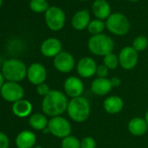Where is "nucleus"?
Masks as SVG:
<instances>
[{
	"instance_id": "1",
	"label": "nucleus",
	"mask_w": 148,
	"mask_h": 148,
	"mask_svg": "<svg viewBox=\"0 0 148 148\" xmlns=\"http://www.w3.org/2000/svg\"><path fill=\"white\" fill-rule=\"evenodd\" d=\"M68 99L64 92L58 90H51L42 101L43 112L51 118L62 115L67 111Z\"/></svg>"
},
{
	"instance_id": "2",
	"label": "nucleus",
	"mask_w": 148,
	"mask_h": 148,
	"mask_svg": "<svg viewBox=\"0 0 148 148\" xmlns=\"http://www.w3.org/2000/svg\"><path fill=\"white\" fill-rule=\"evenodd\" d=\"M27 69L23 61L17 58H11L4 62L1 72L8 82L18 83L26 77Z\"/></svg>"
},
{
	"instance_id": "3",
	"label": "nucleus",
	"mask_w": 148,
	"mask_h": 148,
	"mask_svg": "<svg viewBox=\"0 0 148 148\" xmlns=\"http://www.w3.org/2000/svg\"><path fill=\"white\" fill-rule=\"evenodd\" d=\"M91 112V106L87 99L85 97H78L71 99L67 106V113L71 119L81 123L86 121Z\"/></svg>"
},
{
	"instance_id": "4",
	"label": "nucleus",
	"mask_w": 148,
	"mask_h": 148,
	"mask_svg": "<svg viewBox=\"0 0 148 148\" xmlns=\"http://www.w3.org/2000/svg\"><path fill=\"white\" fill-rule=\"evenodd\" d=\"M88 48L92 53L98 56H106L112 52L114 42L112 38L106 34L92 36L88 42Z\"/></svg>"
},
{
	"instance_id": "5",
	"label": "nucleus",
	"mask_w": 148,
	"mask_h": 148,
	"mask_svg": "<svg viewBox=\"0 0 148 148\" xmlns=\"http://www.w3.org/2000/svg\"><path fill=\"white\" fill-rule=\"evenodd\" d=\"M106 25L112 33L119 36L126 34L130 29L128 18L121 13H113L110 15L107 18Z\"/></svg>"
},
{
	"instance_id": "6",
	"label": "nucleus",
	"mask_w": 148,
	"mask_h": 148,
	"mask_svg": "<svg viewBox=\"0 0 148 148\" xmlns=\"http://www.w3.org/2000/svg\"><path fill=\"white\" fill-rule=\"evenodd\" d=\"M47 127L49 128L51 134L60 138H64L69 136L71 132V126L70 122L61 116L51 118L49 120Z\"/></svg>"
},
{
	"instance_id": "7",
	"label": "nucleus",
	"mask_w": 148,
	"mask_h": 148,
	"mask_svg": "<svg viewBox=\"0 0 148 148\" xmlns=\"http://www.w3.org/2000/svg\"><path fill=\"white\" fill-rule=\"evenodd\" d=\"M1 97L7 102L15 103L23 99L25 95L24 88L16 82H6L0 91Z\"/></svg>"
},
{
	"instance_id": "8",
	"label": "nucleus",
	"mask_w": 148,
	"mask_h": 148,
	"mask_svg": "<svg viewBox=\"0 0 148 148\" xmlns=\"http://www.w3.org/2000/svg\"><path fill=\"white\" fill-rule=\"evenodd\" d=\"M45 22L47 26L52 31H59L64 27L65 21L64 12L58 7H50L45 12Z\"/></svg>"
},
{
	"instance_id": "9",
	"label": "nucleus",
	"mask_w": 148,
	"mask_h": 148,
	"mask_svg": "<svg viewBox=\"0 0 148 148\" xmlns=\"http://www.w3.org/2000/svg\"><path fill=\"white\" fill-rule=\"evenodd\" d=\"M120 66L125 70H131L136 66L138 60V51L132 46L124 47L119 55Z\"/></svg>"
},
{
	"instance_id": "10",
	"label": "nucleus",
	"mask_w": 148,
	"mask_h": 148,
	"mask_svg": "<svg viewBox=\"0 0 148 148\" xmlns=\"http://www.w3.org/2000/svg\"><path fill=\"white\" fill-rule=\"evenodd\" d=\"M54 67L62 73L71 71L75 66V59L73 56L67 51H61L53 59Z\"/></svg>"
},
{
	"instance_id": "11",
	"label": "nucleus",
	"mask_w": 148,
	"mask_h": 148,
	"mask_svg": "<svg viewBox=\"0 0 148 148\" xmlns=\"http://www.w3.org/2000/svg\"><path fill=\"white\" fill-rule=\"evenodd\" d=\"M26 77L32 85L38 86L43 84L47 77L46 69L40 63H33L27 69Z\"/></svg>"
},
{
	"instance_id": "12",
	"label": "nucleus",
	"mask_w": 148,
	"mask_h": 148,
	"mask_svg": "<svg viewBox=\"0 0 148 148\" xmlns=\"http://www.w3.org/2000/svg\"><path fill=\"white\" fill-rule=\"evenodd\" d=\"M64 90L66 95L71 99L80 97L84 92V84L82 80L75 76L67 78L64 83Z\"/></svg>"
},
{
	"instance_id": "13",
	"label": "nucleus",
	"mask_w": 148,
	"mask_h": 148,
	"mask_svg": "<svg viewBox=\"0 0 148 148\" xmlns=\"http://www.w3.org/2000/svg\"><path fill=\"white\" fill-rule=\"evenodd\" d=\"M97 67L98 65L93 58L85 57L79 61L77 64V72L80 77L89 79L96 74Z\"/></svg>"
},
{
	"instance_id": "14",
	"label": "nucleus",
	"mask_w": 148,
	"mask_h": 148,
	"mask_svg": "<svg viewBox=\"0 0 148 148\" xmlns=\"http://www.w3.org/2000/svg\"><path fill=\"white\" fill-rule=\"evenodd\" d=\"M40 51L45 57L55 58L58 54H59L62 51L61 42L55 38H47L42 43Z\"/></svg>"
},
{
	"instance_id": "15",
	"label": "nucleus",
	"mask_w": 148,
	"mask_h": 148,
	"mask_svg": "<svg viewBox=\"0 0 148 148\" xmlns=\"http://www.w3.org/2000/svg\"><path fill=\"white\" fill-rule=\"evenodd\" d=\"M36 135L29 130L20 132L15 139V144L18 148H33L36 144Z\"/></svg>"
},
{
	"instance_id": "16",
	"label": "nucleus",
	"mask_w": 148,
	"mask_h": 148,
	"mask_svg": "<svg viewBox=\"0 0 148 148\" xmlns=\"http://www.w3.org/2000/svg\"><path fill=\"white\" fill-rule=\"evenodd\" d=\"M92 92L98 96H104L110 92L112 88L111 80L107 78H97L91 86Z\"/></svg>"
},
{
	"instance_id": "17",
	"label": "nucleus",
	"mask_w": 148,
	"mask_h": 148,
	"mask_svg": "<svg viewBox=\"0 0 148 148\" xmlns=\"http://www.w3.org/2000/svg\"><path fill=\"white\" fill-rule=\"evenodd\" d=\"M147 123L143 118H133L128 123V130L133 136H143L147 132Z\"/></svg>"
},
{
	"instance_id": "18",
	"label": "nucleus",
	"mask_w": 148,
	"mask_h": 148,
	"mask_svg": "<svg viewBox=\"0 0 148 148\" xmlns=\"http://www.w3.org/2000/svg\"><path fill=\"white\" fill-rule=\"evenodd\" d=\"M103 107L109 114H117L124 107V102L119 96H110L104 100Z\"/></svg>"
},
{
	"instance_id": "19",
	"label": "nucleus",
	"mask_w": 148,
	"mask_h": 148,
	"mask_svg": "<svg viewBox=\"0 0 148 148\" xmlns=\"http://www.w3.org/2000/svg\"><path fill=\"white\" fill-rule=\"evenodd\" d=\"M13 114L18 118H26L31 115L32 112V105L29 100L21 99L13 103L12 106Z\"/></svg>"
},
{
	"instance_id": "20",
	"label": "nucleus",
	"mask_w": 148,
	"mask_h": 148,
	"mask_svg": "<svg viewBox=\"0 0 148 148\" xmlns=\"http://www.w3.org/2000/svg\"><path fill=\"white\" fill-rule=\"evenodd\" d=\"M72 26L76 30H84L86 27H88L90 24V14L87 10H82L78 12L71 21Z\"/></svg>"
},
{
	"instance_id": "21",
	"label": "nucleus",
	"mask_w": 148,
	"mask_h": 148,
	"mask_svg": "<svg viewBox=\"0 0 148 148\" xmlns=\"http://www.w3.org/2000/svg\"><path fill=\"white\" fill-rule=\"evenodd\" d=\"M110 5L106 0H96L92 5V12L98 18H108L110 16Z\"/></svg>"
},
{
	"instance_id": "22",
	"label": "nucleus",
	"mask_w": 148,
	"mask_h": 148,
	"mask_svg": "<svg viewBox=\"0 0 148 148\" xmlns=\"http://www.w3.org/2000/svg\"><path fill=\"white\" fill-rule=\"evenodd\" d=\"M48 119L43 113H34L31 115L29 119V124L31 127L37 131H43L48 126Z\"/></svg>"
},
{
	"instance_id": "23",
	"label": "nucleus",
	"mask_w": 148,
	"mask_h": 148,
	"mask_svg": "<svg viewBox=\"0 0 148 148\" xmlns=\"http://www.w3.org/2000/svg\"><path fill=\"white\" fill-rule=\"evenodd\" d=\"M30 8L34 12L41 13L49 9V5L46 0H31Z\"/></svg>"
},
{
	"instance_id": "24",
	"label": "nucleus",
	"mask_w": 148,
	"mask_h": 148,
	"mask_svg": "<svg viewBox=\"0 0 148 148\" xmlns=\"http://www.w3.org/2000/svg\"><path fill=\"white\" fill-rule=\"evenodd\" d=\"M105 26H106V25L103 21H101L99 19H95V20H92V22H90V24L88 25V31L93 36L99 35V34H101V32L104 31Z\"/></svg>"
},
{
	"instance_id": "25",
	"label": "nucleus",
	"mask_w": 148,
	"mask_h": 148,
	"mask_svg": "<svg viewBox=\"0 0 148 148\" xmlns=\"http://www.w3.org/2000/svg\"><path fill=\"white\" fill-rule=\"evenodd\" d=\"M103 63L109 69V70H114L116 69L119 64V57L114 54V53H109L106 56L104 57L103 59Z\"/></svg>"
},
{
	"instance_id": "26",
	"label": "nucleus",
	"mask_w": 148,
	"mask_h": 148,
	"mask_svg": "<svg viewBox=\"0 0 148 148\" xmlns=\"http://www.w3.org/2000/svg\"><path fill=\"white\" fill-rule=\"evenodd\" d=\"M61 148H81L80 141L76 137L69 135L62 139Z\"/></svg>"
},
{
	"instance_id": "27",
	"label": "nucleus",
	"mask_w": 148,
	"mask_h": 148,
	"mask_svg": "<svg viewBox=\"0 0 148 148\" xmlns=\"http://www.w3.org/2000/svg\"><path fill=\"white\" fill-rule=\"evenodd\" d=\"M148 45V39L145 36L137 37L132 43V47L138 52L144 51Z\"/></svg>"
},
{
	"instance_id": "28",
	"label": "nucleus",
	"mask_w": 148,
	"mask_h": 148,
	"mask_svg": "<svg viewBox=\"0 0 148 148\" xmlns=\"http://www.w3.org/2000/svg\"><path fill=\"white\" fill-rule=\"evenodd\" d=\"M81 148H96V141L92 137H86L80 141Z\"/></svg>"
},
{
	"instance_id": "29",
	"label": "nucleus",
	"mask_w": 148,
	"mask_h": 148,
	"mask_svg": "<svg viewBox=\"0 0 148 148\" xmlns=\"http://www.w3.org/2000/svg\"><path fill=\"white\" fill-rule=\"evenodd\" d=\"M51 90L50 89L49 86L45 83H43V84H40L38 86H37V92L39 96H42V97H45L46 95H48L50 93Z\"/></svg>"
},
{
	"instance_id": "30",
	"label": "nucleus",
	"mask_w": 148,
	"mask_h": 148,
	"mask_svg": "<svg viewBox=\"0 0 148 148\" xmlns=\"http://www.w3.org/2000/svg\"><path fill=\"white\" fill-rule=\"evenodd\" d=\"M108 73H109V69L105 64H101L97 67L96 75L98 76V78H107Z\"/></svg>"
},
{
	"instance_id": "31",
	"label": "nucleus",
	"mask_w": 148,
	"mask_h": 148,
	"mask_svg": "<svg viewBox=\"0 0 148 148\" xmlns=\"http://www.w3.org/2000/svg\"><path fill=\"white\" fill-rule=\"evenodd\" d=\"M10 145V140L8 136L0 131V148H9Z\"/></svg>"
},
{
	"instance_id": "32",
	"label": "nucleus",
	"mask_w": 148,
	"mask_h": 148,
	"mask_svg": "<svg viewBox=\"0 0 148 148\" xmlns=\"http://www.w3.org/2000/svg\"><path fill=\"white\" fill-rule=\"evenodd\" d=\"M110 80H111V83H112V87H118L121 84V80L118 77H112Z\"/></svg>"
},
{
	"instance_id": "33",
	"label": "nucleus",
	"mask_w": 148,
	"mask_h": 148,
	"mask_svg": "<svg viewBox=\"0 0 148 148\" xmlns=\"http://www.w3.org/2000/svg\"><path fill=\"white\" fill-rule=\"evenodd\" d=\"M5 77H4V75L2 74V72L0 71V91H1V89H2V87H3V86L5 85Z\"/></svg>"
},
{
	"instance_id": "34",
	"label": "nucleus",
	"mask_w": 148,
	"mask_h": 148,
	"mask_svg": "<svg viewBox=\"0 0 148 148\" xmlns=\"http://www.w3.org/2000/svg\"><path fill=\"white\" fill-rule=\"evenodd\" d=\"M145 121H146V123H147V125H148V110H147V112H146V113H145Z\"/></svg>"
},
{
	"instance_id": "35",
	"label": "nucleus",
	"mask_w": 148,
	"mask_h": 148,
	"mask_svg": "<svg viewBox=\"0 0 148 148\" xmlns=\"http://www.w3.org/2000/svg\"><path fill=\"white\" fill-rule=\"evenodd\" d=\"M33 148H43L42 146H40V145H37V146H34Z\"/></svg>"
},
{
	"instance_id": "36",
	"label": "nucleus",
	"mask_w": 148,
	"mask_h": 148,
	"mask_svg": "<svg viewBox=\"0 0 148 148\" xmlns=\"http://www.w3.org/2000/svg\"><path fill=\"white\" fill-rule=\"evenodd\" d=\"M2 4H3V0H0V7H1Z\"/></svg>"
},
{
	"instance_id": "37",
	"label": "nucleus",
	"mask_w": 148,
	"mask_h": 148,
	"mask_svg": "<svg viewBox=\"0 0 148 148\" xmlns=\"http://www.w3.org/2000/svg\"><path fill=\"white\" fill-rule=\"evenodd\" d=\"M129 1H132V2H135V1H138V0H129Z\"/></svg>"
},
{
	"instance_id": "38",
	"label": "nucleus",
	"mask_w": 148,
	"mask_h": 148,
	"mask_svg": "<svg viewBox=\"0 0 148 148\" xmlns=\"http://www.w3.org/2000/svg\"><path fill=\"white\" fill-rule=\"evenodd\" d=\"M81 1H86V0H81Z\"/></svg>"
}]
</instances>
